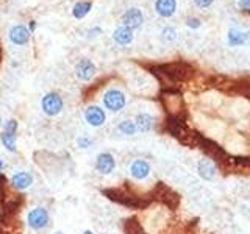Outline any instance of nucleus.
Segmentation results:
<instances>
[{"label": "nucleus", "instance_id": "1", "mask_svg": "<svg viewBox=\"0 0 250 234\" xmlns=\"http://www.w3.org/2000/svg\"><path fill=\"white\" fill-rule=\"evenodd\" d=\"M27 225L31 230L41 231L50 225V213L44 206H35L28 211L27 214Z\"/></svg>", "mask_w": 250, "mask_h": 234}, {"label": "nucleus", "instance_id": "2", "mask_svg": "<svg viewBox=\"0 0 250 234\" xmlns=\"http://www.w3.org/2000/svg\"><path fill=\"white\" fill-rule=\"evenodd\" d=\"M102 101H104V106H105V109H108V111L119 113L125 108V105H127V97H125V94L121 89L113 88V89H108L104 94Z\"/></svg>", "mask_w": 250, "mask_h": 234}, {"label": "nucleus", "instance_id": "3", "mask_svg": "<svg viewBox=\"0 0 250 234\" xmlns=\"http://www.w3.org/2000/svg\"><path fill=\"white\" fill-rule=\"evenodd\" d=\"M62 108H64V101H62V97L58 92H47L41 98V109L45 116H58L62 111Z\"/></svg>", "mask_w": 250, "mask_h": 234}, {"label": "nucleus", "instance_id": "4", "mask_svg": "<svg viewBox=\"0 0 250 234\" xmlns=\"http://www.w3.org/2000/svg\"><path fill=\"white\" fill-rule=\"evenodd\" d=\"M116 158L113 153L109 152H100L97 156H96V161H94V169L96 172H99L100 175L104 176H108L111 175L113 172L116 170Z\"/></svg>", "mask_w": 250, "mask_h": 234}, {"label": "nucleus", "instance_id": "5", "mask_svg": "<svg viewBox=\"0 0 250 234\" xmlns=\"http://www.w3.org/2000/svg\"><path fill=\"white\" fill-rule=\"evenodd\" d=\"M83 117L88 125L94 128H100L104 127L105 122H106V113L104 108H100L97 105H89L86 106L84 113H83Z\"/></svg>", "mask_w": 250, "mask_h": 234}, {"label": "nucleus", "instance_id": "6", "mask_svg": "<svg viewBox=\"0 0 250 234\" xmlns=\"http://www.w3.org/2000/svg\"><path fill=\"white\" fill-rule=\"evenodd\" d=\"M152 172V166L150 162L143 159V158H136L130 162L128 166V174L133 179H136V181H143V179L148 178Z\"/></svg>", "mask_w": 250, "mask_h": 234}, {"label": "nucleus", "instance_id": "7", "mask_svg": "<svg viewBox=\"0 0 250 234\" xmlns=\"http://www.w3.org/2000/svg\"><path fill=\"white\" fill-rule=\"evenodd\" d=\"M74 70H75V77L78 78V80L89 81L91 78H94V75H96L97 67L89 58H82V59H78Z\"/></svg>", "mask_w": 250, "mask_h": 234}, {"label": "nucleus", "instance_id": "8", "mask_svg": "<svg viewBox=\"0 0 250 234\" xmlns=\"http://www.w3.org/2000/svg\"><path fill=\"white\" fill-rule=\"evenodd\" d=\"M35 183V176L27 170H19L11 176V186L16 191H27Z\"/></svg>", "mask_w": 250, "mask_h": 234}, {"label": "nucleus", "instance_id": "9", "mask_svg": "<svg viewBox=\"0 0 250 234\" xmlns=\"http://www.w3.org/2000/svg\"><path fill=\"white\" fill-rule=\"evenodd\" d=\"M197 174L202 179H205V181H213L217 175V167L216 164L208 159V158H200L197 161Z\"/></svg>", "mask_w": 250, "mask_h": 234}, {"label": "nucleus", "instance_id": "10", "mask_svg": "<svg viewBox=\"0 0 250 234\" xmlns=\"http://www.w3.org/2000/svg\"><path fill=\"white\" fill-rule=\"evenodd\" d=\"M143 20H144V16H143V13H141L139 8H130V10H127L122 16V23L131 30L141 27Z\"/></svg>", "mask_w": 250, "mask_h": 234}, {"label": "nucleus", "instance_id": "11", "mask_svg": "<svg viewBox=\"0 0 250 234\" xmlns=\"http://www.w3.org/2000/svg\"><path fill=\"white\" fill-rule=\"evenodd\" d=\"M10 41L16 45H23L30 41V30L23 25H14L10 30Z\"/></svg>", "mask_w": 250, "mask_h": 234}, {"label": "nucleus", "instance_id": "12", "mask_svg": "<svg viewBox=\"0 0 250 234\" xmlns=\"http://www.w3.org/2000/svg\"><path fill=\"white\" fill-rule=\"evenodd\" d=\"M133 120H135L138 133H150L155 127V117L148 113H139Z\"/></svg>", "mask_w": 250, "mask_h": 234}, {"label": "nucleus", "instance_id": "13", "mask_svg": "<svg viewBox=\"0 0 250 234\" xmlns=\"http://www.w3.org/2000/svg\"><path fill=\"white\" fill-rule=\"evenodd\" d=\"M0 142H2L6 152L16 153V150H18V133L2 130V133H0Z\"/></svg>", "mask_w": 250, "mask_h": 234}, {"label": "nucleus", "instance_id": "14", "mask_svg": "<svg viewBox=\"0 0 250 234\" xmlns=\"http://www.w3.org/2000/svg\"><path fill=\"white\" fill-rule=\"evenodd\" d=\"M155 10L161 18H170L177 10V2L175 0H156Z\"/></svg>", "mask_w": 250, "mask_h": 234}, {"label": "nucleus", "instance_id": "15", "mask_svg": "<svg viewBox=\"0 0 250 234\" xmlns=\"http://www.w3.org/2000/svg\"><path fill=\"white\" fill-rule=\"evenodd\" d=\"M113 38H114V41L117 44H121V45H128L131 41H133V30L128 28V27H119V28H116L114 30V33H113Z\"/></svg>", "mask_w": 250, "mask_h": 234}, {"label": "nucleus", "instance_id": "16", "mask_svg": "<svg viewBox=\"0 0 250 234\" xmlns=\"http://www.w3.org/2000/svg\"><path fill=\"white\" fill-rule=\"evenodd\" d=\"M247 42V35L244 31H241L238 28H230L229 31V44L233 47H238V45H244Z\"/></svg>", "mask_w": 250, "mask_h": 234}, {"label": "nucleus", "instance_id": "17", "mask_svg": "<svg viewBox=\"0 0 250 234\" xmlns=\"http://www.w3.org/2000/svg\"><path fill=\"white\" fill-rule=\"evenodd\" d=\"M117 131L124 136H135L138 133V128L135 125V120L125 119V120H121L119 123H117Z\"/></svg>", "mask_w": 250, "mask_h": 234}, {"label": "nucleus", "instance_id": "18", "mask_svg": "<svg viewBox=\"0 0 250 234\" xmlns=\"http://www.w3.org/2000/svg\"><path fill=\"white\" fill-rule=\"evenodd\" d=\"M91 8H92V3L91 2H78V3H75L74 10H72L74 18L75 19H83L84 16L91 11Z\"/></svg>", "mask_w": 250, "mask_h": 234}, {"label": "nucleus", "instance_id": "19", "mask_svg": "<svg viewBox=\"0 0 250 234\" xmlns=\"http://www.w3.org/2000/svg\"><path fill=\"white\" fill-rule=\"evenodd\" d=\"M75 145H77V148H80V150H88V148H91L94 145V140L89 136L83 135L75 139Z\"/></svg>", "mask_w": 250, "mask_h": 234}, {"label": "nucleus", "instance_id": "20", "mask_svg": "<svg viewBox=\"0 0 250 234\" xmlns=\"http://www.w3.org/2000/svg\"><path fill=\"white\" fill-rule=\"evenodd\" d=\"M163 35H164V39H166V41H174V39H175V30L167 27V28L163 30Z\"/></svg>", "mask_w": 250, "mask_h": 234}, {"label": "nucleus", "instance_id": "21", "mask_svg": "<svg viewBox=\"0 0 250 234\" xmlns=\"http://www.w3.org/2000/svg\"><path fill=\"white\" fill-rule=\"evenodd\" d=\"M195 5H197L199 8H208L211 3L214 2V0H194Z\"/></svg>", "mask_w": 250, "mask_h": 234}, {"label": "nucleus", "instance_id": "22", "mask_svg": "<svg viewBox=\"0 0 250 234\" xmlns=\"http://www.w3.org/2000/svg\"><path fill=\"white\" fill-rule=\"evenodd\" d=\"M188 25H189V27H195V28H197V27H200V20L197 19V18H189V19H188Z\"/></svg>", "mask_w": 250, "mask_h": 234}, {"label": "nucleus", "instance_id": "23", "mask_svg": "<svg viewBox=\"0 0 250 234\" xmlns=\"http://www.w3.org/2000/svg\"><path fill=\"white\" fill-rule=\"evenodd\" d=\"M238 5H239L241 10H247V11L250 10V0H239Z\"/></svg>", "mask_w": 250, "mask_h": 234}, {"label": "nucleus", "instance_id": "24", "mask_svg": "<svg viewBox=\"0 0 250 234\" xmlns=\"http://www.w3.org/2000/svg\"><path fill=\"white\" fill-rule=\"evenodd\" d=\"M88 33H89V35H88L89 38H94V36H99V35L102 33V30H100L99 27H96V28H92V30H89V31H88Z\"/></svg>", "mask_w": 250, "mask_h": 234}, {"label": "nucleus", "instance_id": "25", "mask_svg": "<svg viewBox=\"0 0 250 234\" xmlns=\"http://www.w3.org/2000/svg\"><path fill=\"white\" fill-rule=\"evenodd\" d=\"M35 28H36V22H35V20H31V22H30V33H31V31H33Z\"/></svg>", "mask_w": 250, "mask_h": 234}, {"label": "nucleus", "instance_id": "26", "mask_svg": "<svg viewBox=\"0 0 250 234\" xmlns=\"http://www.w3.org/2000/svg\"><path fill=\"white\" fill-rule=\"evenodd\" d=\"M3 166H5V164H3V159H2V156H0V172L3 170Z\"/></svg>", "mask_w": 250, "mask_h": 234}, {"label": "nucleus", "instance_id": "27", "mask_svg": "<svg viewBox=\"0 0 250 234\" xmlns=\"http://www.w3.org/2000/svg\"><path fill=\"white\" fill-rule=\"evenodd\" d=\"M83 234H96V233L91 231V230H86V231H83Z\"/></svg>", "mask_w": 250, "mask_h": 234}, {"label": "nucleus", "instance_id": "28", "mask_svg": "<svg viewBox=\"0 0 250 234\" xmlns=\"http://www.w3.org/2000/svg\"><path fill=\"white\" fill-rule=\"evenodd\" d=\"M3 125V120H2V116H0V127Z\"/></svg>", "mask_w": 250, "mask_h": 234}, {"label": "nucleus", "instance_id": "29", "mask_svg": "<svg viewBox=\"0 0 250 234\" xmlns=\"http://www.w3.org/2000/svg\"><path fill=\"white\" fill-rule=\"evenodd\" d=\"M53 234H64V233H62V231H55Z\"/></svg>", "mask_w": 250, "mask_h": 234}]
</instances>
